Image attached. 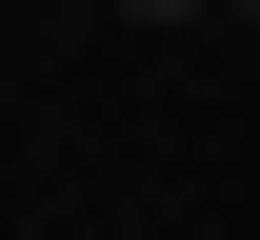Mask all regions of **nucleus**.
Returning <instances> with one entry per match:
<instances>
[{"label": "nucleus", "mask_w": 260, "mask_h": 240, "mask_svg": "<svg viewBox=\"0 0 260 240\" xmlns=\"http://www.w3.org/2000/svg\"><path fill=\"white\" fill-rule=\"evenodd\" d=\"M220 20H260V0H220Z\"/></svg>", "instance_id": "f03ea898"}, {"label": "nucleus", "mask_w": 260, "mask_h": 240, "mask_svg": "<svg viewBox=\"0 0 260 240\" xmlns=\"http://www.w3.org/2000/svg\"><path fill=\"white\" fill-rule=\"evenodd\" d=\"M120 20H140V40H180V20H220V0H120Z\"/></svg>", "instance_id": "f257e3e1"}]
</instances>
